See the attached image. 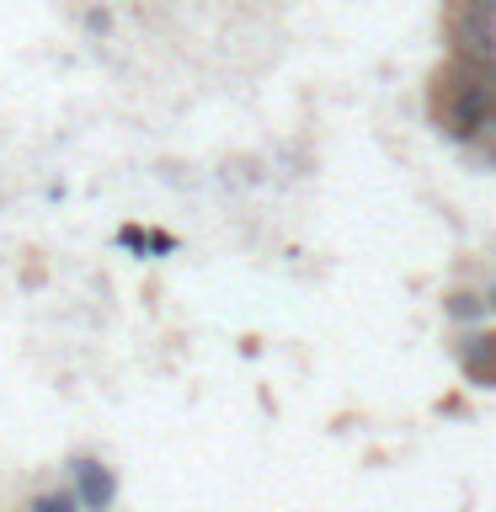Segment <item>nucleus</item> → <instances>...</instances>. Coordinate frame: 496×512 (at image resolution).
<instances>
[{
	"label": "nucleus",
	"instance_id": "f257e3e1",
	"mask_svg": "<svg viewBox=\"0 0 496 512\" xmlns=\"http://www.w3.org/2000/svg\"><path fill=\"white\" fill-rule=\"evenodd\" d=\"M496 112V64H475V59H459L438 75L432 86V118L448 139L459 144H475L480 123Z\"/></svg>",
	"mask_w": 496,
	"mask_h": 512
},
{
	"label": "nucleus",
	"instance_id": "f03ea898",
	"mask_svg": "<svg viewBox=\"0 0 496 512\" xmlns=\"http://www.w3.org/2000/svg\"><path fill=\"white\" fill-rule=\"evenodd\" d=\"M448 32H454V54H459V59L496 64V22H491V16L454 11V16H448Z\"/></svg>",
	"mask_w": 496,
	"mask_h": 512
},
{
	"label": "nucleus",
	"instance_id": "7ed1b4c3",
	"mask_svg": "<svg viewBox=\"0 0 496 512\" xmlns=\"http://www.w3.org/2000/svg\"><path fill=\"white\" fill-rule=\"evenodd\" d=\"M70 475H75V496H80V507H86V512H107V507H112V496H118V480H112L107 464L75 459Z\"/></svg>",
	"mask_w": 496,
	"mask_h": 512
},
{
	"label": "nucleus",
	"instance_id": "20e7f679",
	"mask_svg": "<svg viewBox=\"0 0 496 512\" xmlns=\"http://www.w3.org/2000/svg\"><path fill=\"white\" fill-rule=\"evenodd\" d=\"M459 368L475 384H496V331L464 336V342H459Z\"/></svg>",
	"mask_w": 496,
	"mask_h": 512
},
{
	"label": "nucleus",
	"instance_id": "39448f33",
	"mask_svg": "<svg viewBox=\"0 0 496 512\" xmlns=\"http://www.w3.org/2000/svg\"><path fill=\"white\" fill-rule=\"evenodd\" d=\"M448 320H459V326H475V320H486L491 315V299H480V294H448Z\"/></svg>",
	"mask_w": 496,
	"mask_h": 512
},
{
	"label": "nucleus",
	"instance_id": "423d86ee",
	"mask_svg": "<svg viewBox=\"0 0 496 512\" xmlns=\"http://www.w3.org/2000/svg\"><path fill=\"white\" fill-rule=\"evenodd\" d=\"M32 512H80V496L75 491H48L32 502Z\"/></svg>",
	"mask_w": 496,
	"mask_h": 512
},
{
	"label": "nucleus",
	"instance_id": "0eeeda50",
	"mask_svg": "<svg viewBox=\"0 0 496 512\" xmlns=\"http://www.w3.org/2000/svg\"><path fill=\"white\" fill-rule=\"evenodd\" d=\"M454 11H470V16H491V22H496V0H454Z\"/></svg>",
	"mask_w": 496,
	"mask_h": 512
},
{
	"label": "nucleus",
	"instance_id": "6e6552de",
	"mask_svg": "<svg viewBox=\"0 0 496 512\" xmlns=\"http://www.w3.org/2000/svg\"><path fill=\"white\" fill-rule=\"evenodd\" d=\"M475 144H480V150H486V155H496V112H491L486 123H480V134H475Z\"/></svg>",
	"mask_w": 496,
	"mask_h": 512
},
{
	"label": "nucleus",
	"instance_id": "1a4fd4ad",
	"mask_svg": "<svg viewBox=\"0 0 496 512\" xmlns=\"http://www.w3.org/2000/svg\"><path fill=\"white\" fill-rule=\"evenodd\" d=\"M491 315H496V294H491Z\"/></svg>",
	"mask_w": 496,
	"mask_h": 512
}]
</instances>
